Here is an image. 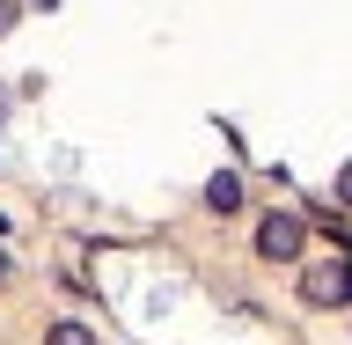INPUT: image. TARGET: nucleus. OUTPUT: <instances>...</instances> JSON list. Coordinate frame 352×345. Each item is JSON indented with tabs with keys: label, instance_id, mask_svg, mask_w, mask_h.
I'll list each match as a JSON object with an SVG mask.
<instances>
[{
	"label": "nucleus",
	"instance_id": "f257e3e1",
	"mask_svg": "<svg viewBox=\"0 0 352 345\" xmlns=\"http://www.w3.org/2000/svg\"><path fill=\"white\" fill-rule=\"evenodd\" d=\"M301 294H308L316 309H338V302H352V250H345V258L308 264V272H301Z\"/></svg>",
	"mask_w": 352,
	"mask_h": 345
},
{
	"label": "nucleus",
	"instance_id": "f03ea898",
	"mask_svg": "<svg viewBox=\"0 0 352 345\" xmlns=\"http://www.w3.org/2000/svg\"><path fill=\"white\" fill-rule=\"evenodd\" d=\"M257 250H264V258H301V220H294V213H272L257 228Z\"/></svg>",
	"mask_w": 352,
	"mask_h": 345
},
{
	"label": "nucleus",
	"instance_id": "7ed1b4c3",
	"mask_svg": "<svg viewBox=\"0 0 352 345\" xmlns=\"http://www.w3.org/2000/svg\"><path fill=\"white\" fill-rule=\"evenodd\" d=\"M206 206H213V213H235V206H242V176H228V169H220L213 184H206Z\"/></svg>",
	"mask_w": 352,
	"mask_h": 345
},
{
	"label": "nucleus",
	"instance_id": "20e7f679",
	"mask_svg": "<svg viewBox=\"0 0 352 345\" xmlns=\"http://www.w3.org/2000/svg\"><path fill=\"white\" fill-rule=\"evenodd\" d=\"M52 345H96V338H88V324H52Z\"/></svg>",
	"mask_w": 352,
	"mask_h": 345
},
{
	"label": "nucleus",
	"instance_id": "39448f33",
	"mask_svg": "<svg viewBox=\"0 0 352 345\" xmlns=\"http://www.w3.org/2000/svg\"><path fill=\"white\" fill-rule=\"evenodd\" d=\"M338 206H352V162L338 169Z\"/></svg>",
	"mask_w": 352,
	"mask_h": 345
},
{
	"label": "nucleus",
	"instance_id": "423d86ee",
	"mask_svg": "<svg viewBox=\"0 0 352 345\" xmlns=\"http://www.w3.org/2000/svg\"><path fill=\"white\" fill-rule=\"evenodd\" d=\"M8 30H15V0H0V37H8Z\"/></svg>",
	"mask_w": 352,
	"mask_h": 345
},
{
	"label": "nucleus",
	"instance_id": "0eeeda50",
	"mask_svg": "<svg viewBox=\"0 0 352 345\" xmlns=\"http://www.w3.org/2000/svg\"><path fill=\"white\" fill-rule=\"evenodd\" d=\"M0 118H8V88H0Z\"/></svg>",
	"mask_w": 352,
	"mask_h": 345
},
{
	"label": "nucleus",
	"instance_id": "6e6552de",
	"mask_svg": "<svg viewBox=\"0 0 352 345\" xmlns=\"http://www.w3.org/2000/svg\"><path fill=\"white\" fill-rule=\"evenodd\" d=\"M0 280H8V258H0Z\"/></svg>",
	"mask_w": 352,
	"mask_h": 345
},
{
	"label": "nucleus",
	"instance_id": "1a4fd4ad",
	"mask_svg": "<svg viewBox=\"0 0 352 345\" xmlns=\"http://www.w3.org/2000/svg\"><path fill=\"white\" fill-rule=\"evenodd\" d=\"M37 8H52V0H37Z\"/></svg>",
	"mask_w": 352,
	"mask_h": 345
}]
</instances>
